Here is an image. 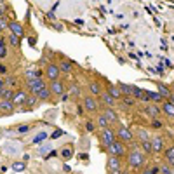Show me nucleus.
Here are the masks:
<instances>
[{"label": "nucleus", "instance_id": "obj_1", "mask_svg": "<svg viewBox=\"0 0 174 174\" xmlns=\"http://www.w3.org/2000/svg\"><path fill=\"white\" fill-rule=\"evenodd\" d=\"M143 162H144V157L139 150H133V152L129 153V164L133 165V167H141Z\"/></svg>", "mask_w": 174, "mask_h": 174}, {"label": "nucleus", "instance_id": "obj_2", "mask_svg": "<svg viewBox=\"0 0 174 174\" xmlns=\"http://www.w3.org/2000/svg\"><path fill=\"white\" fill-rule=\"evenodd\" d=\"M108 152H110L112 155H115V157H124V155H125V146L115 139V141L108 146Z\"/></svg>", "mask_w": 174, "mask_h": 174}, {"label": "nucleus", "instance_id": "obj_3", "mask_svg": "<svg viewBox=\"0 0 174 174\" xmlns=\"http://www.w3.org/2000/svg\"><path fill=\"white\" fill-rule=\"evenodd\" d=\"M115 141V133H113L112 129H108V127H104L103 129V133H101V143L108 148L110 144Z\"/></svg>", "mask_w": 174, "mask_h": 174}, {"label": "nucleus", "instance_id": "obj_4", "mask_svg": "<svg viewBox=\"0 0 174 174\" xmlns=\"http://www.w3.org/2000/svg\"><path fill=\"white\" fill-rule=\"evenodd\" d=\"M28 87H30V91L31 92H37L40 91V89H44L45 87V84H44V80H42L40 77H37V78H31V80H28V84H26Z\"/></svg>", "mask_w": 174, "mask_h": 174}, {"label": "nucleus", "instance_id": "obj_5", "mask_svg": "<svg viewBox=\"0 0 174 174\" xmlns=\"http://www.w3.org/2000/svg\"><path fill=\"white\" fill-rule=\"evenodd\" d=\"M108 171L110 173H120V160H118V157H115L112 155L110 158H108Z\"/></svg>", "mask_w": 174, "mask_h": 174}, {"label": "nucleus", "instance_id": "obj_6", "mask_svg": "<svg viewBox=\"0 0 174 174\" xmlns=\"http://www.w3.org/2000/svg\"><path fill=\"white\" fill-rule=\"evenodd\" d=\"M49 89H51L52 94H63V92H64V85H63V82L59 78H56V80H51Z\"/></svg>", "mask_w": 174, "mask_h": 174}, {"label": "nucleus", "instance_id": "obj_7", "mask_svg": "<svg viewBox=\"0 0 174 174\" xmlns=\"http://www.w3.org/2000/svg\"><path fill=\"white\" fill-rule=\"evenodd\" d=\"M150 143H152V152L158 153V152H162V148H164V138L155 136L153 139H150Z\"/></svg>", "mask_w": 174, "mask_h": 174}, {"label": "nucleus", "instance_id": "obj_8", "mask_svg": "<svg viewBox=\"0 0 174 174\" xmlns=\"http://www.w3.org/2000/svg\"><path fill=\"white\" fill-rule=\"evenodd\" d=\"M117 136H118V139H122V141H125V143L134 139L133 133H131L129 129H125V127H120V129H118V133H117Z\"/></svg>", "mask_w": 174, "mask_h": 174}, {"label": "nucleus", "instance_id": "obj_9", "mask_svg": "<svg viewBox=\"0 0 174 174\" xmlns=\"http://www.w3.org/2000/svg\"><path fill=\"white\" fill-rule=\"evenodd\" d=\"M45 73H47V77H49L51 80H56V78L59 77V66H56V64H47Z\"/></svg>", "mask_w": 174, "mask_h": 174}, {"label": "nucleus", "instance_id": "obj_10", "mask_svg": "<svg viewBox=\"0 0 174 174\" xmlns=\"http://www.w3.org/2000/svg\"><path fill=\"white\" fill-rule=\"evenodd\" d=\"M84 104H85V108H87L89 112H96V110H98V103H96V99L91 98V96L84 99Z\"/></svg>", "mask_w": 174, "mask_h": 174}, {"label": "nucleus", "instance_id": "obj_11", "mask_svg": "<svg viewBox=\"0 0 174 174\" xmlns=\"http://www.w3.org/2000/svg\"><path fill=\"white\" fill-rule=\"evenodd\" d=\"M73 153H75V150H73V146H70V144L63 146V148H61V152H59V155H61L63 158H72Z\"/></svg>", "mask_w": 174, "mask_h": 174}, {"label": "nucleus", "instance_id": "obj_12", "mask_svg": "<svg viewBox=\"0 0 174 174\" xmlns=\"http://www.w3.org/2000/svg\"><path fill=\"white\" fill-rule=\"evenodd\" d=\"M24 99H26V94H24L23 91L16 92V94L12 96V103H14V106H18V104H23V103H24Z\"/></svg>", "mask_w": 174, "mask_h": 174}, {"label": "nucleus", "instance_id": "obj_13", "mask_svg": "<svg viewBox=\"0 0 174 174\" xmlns=\"http://www.w3.org/2000/svg\"><path fill=\"white\" fill-rule=\"evenodd\" d=\"M0 110H2V112L14 110V103H12V99H0Z\"/></svg>", "mask_w": 174, "mask_h": 174}, {"label": "nucleus", "instance_id": "obj_14", "mask_svg": "<svg viewBox=\"0 0 174 174\" xmlns=\"http://www.w3.org/2000/svg\"><path fill=\"white\" fill-rule=\"evenodd\" d=\"M108 94L112 96L113 99H118V98H122V91L118 89V87H115V85H108Z\"/></svg>", "mask_w": 174, "mask_h": 174}, {"label": "nucleus", "instance_id": "obj_15", "mask_svg": "<svg viewBox=\"0 0 174 174\" xmlns=\"http://www.w3.org/2000/svg\"><path fill=\"white\" fill-rule=\"evenodd\" d=\"M162 110H164V113L167 115V117H173V115H174V104H173V101H171V99H169V101H165L164 106H162Z\"/></svg>", "mask_w": 174, "mask_h": 174}, {"label": "nucleus", "instance_id": "obj_16", "mask_svg": "<svg viewBox=\"0 0 174 174\" xmlns=\"http://www.w3.org/2000/svg\"><path fill=\"white\" fill-rule=\"evenodd\" d=\"M144 112H146V115H148V117L155 118V117H158L160 110H158V108H157L155 104H150V106H146V108H144Z\"/></svg>", "mask_w": 174, "mask_h": 174}, {"label": "nucleus", "instance_id": "obj_17", "mask_svg": "<svg viewBox=\"0 0 174 174\" xmlns=\"http://www.w3.org/2000/svg\"><path fill=\"white\" fill-rule=\"evenodd\" d=\"M157 87H158V94H160L162 98H169V99H171V91L165 87L164 84H157ZM171 101H173V99H171Z\"/></svg>", "mask_w": 174, "mask_h": 174}, {"label": "nucleus", "instance_id": "obj_18", "mask_svg": "<svg viewBox=\"0 0 174 174\" xmlns=\"http://www.w3.org/2000/svg\"><path fill=\"white\" fill-rule=\"evenodd\" d=\"M9 28H10V31H12L14 35H18V37H21V35H23V26H21L19 23H10Z\"/></svg>", "mask_w": 174, "mask_h": 174}, {"label": "nucleus", "instance_id": "obj_19", "mask_svg": "<svg viewBox=\"0 0 174 174\" xmlns=\"http://www.w3.org/2000/svg\"><path fill=\"white\" fill-rule=\"evenodd\" d=\"M104 117H106V120H108V122H117V113L112 110V106H108V108H106Z\"/></svg>", "mask_w": 174, "mask_h": 174}, {"label": "nucleus", "instance_id": "obj_20", "mask_svg": "<svg viewBox=\"0 0 174 174\" xmlns=\"http://www.w3.org/2000/svg\"><path fill=\"white\" fill-rule=\"evenodd\" d=\"M144 99H152V101H160L162 99V96L158 94V92H152V91H144Z\"/></svg>", "mask_w": 174, "mask_h": 174}, {"label": "nucleus", "instance_id": "obj_21", "mask_svg": "<svg viewBox=\"0 0 174 174\" xmlns=\"http://www.w3.org/2000/svg\"><path fill=\"white\" fill-rule=\"evenodd\" d=\"M99 96H101L103 103H104L106 106H113V104H115V99H113V98L110 96V94H108V92H104V94H99Z\"/></svg>", "mask_w": 174, "mask_h": 174}, {"label": "nucleus", "instance_id": "obj_22", "mask_svg": "<svg viewBox=\"0 0 174 174\" xmlns=\"http://www.w3.org/2000/svg\"><path fill=\"white\" fill-rule=\"evenodd\" d=\"M51 89H47V87H44V89H40V91L37 92V96H39V98H42V99H49V98H51Z\"/></svg>", "mask_w": 174, "mask_h": 174}, {"label": "nucleus", "instance_id": "obj_23", "mask_svg": "<svg viewBox=\"0 0 174 174\" xmlns=\"http://www.w3.org/2000/svg\"><path fill=\"white\" fill-rule=\"evenodd\" d=\"M72 63H68V61H63L61 64H59V72H64V73H70L72 72Z\"/></svg>", "mask_w": 174, "mask_h": 174}, {"label": "nucleus", "instance_id": "obj_24", "mask_svg": "<svg viewBox=\"0 0 174 174\" xmlns=\"http://www.w3.org/2000/svg\"><path fill=\"white\" fill-rule=\"evenodd\" d=\"M12 96L14 94H12L10 89H2L0 91V99H12Z\"/></svg>", "mask_w": 174, "mask_h": 174}, {"label": "nucleus", "instance_id": "obj_25", "mask_svg": "<svg viewBox=\"0 0 174 174\" xmlns=\"http://www.w3.org/2000/svg\"><path fill=\"white\" fill-rule=\"evenodd\" d=\"M89 89H91L92 94H98V96L101 94V87H99V84L98 82H91L89 84Z\"/></svg>", "mask_w": 174, "mask_h": 174}, {"label": "nucleus", "instance_id": "obj_26", "mask_svg": "<svg viewBox=\"0 0 174 174\" xmlns=\"http://www.w3.org/2000/svg\"><path fill=\"white\" fill-rule=\"evenodd\" d=\"M165 158L169 160V164H171V165L174 164V148H173V146H171V148L165 152Z\"/></svg>", "mask_w": 174, "mask_h": 174}, {"label": "nucleus", "instance_id": "obj_27", "mask_svg": "<svg viewBox=\"0 0 174 174\" xmlns=\"http://www.w3.org/2000/svg\"><path fill=\"white\" fill-rule=\"evenodd\" d=\"M141 146H143V150L146 153H152V143H150V139H143L141 141Z\"/></svg>", "mask_w": 174, "mask_h": 174}, {"label": "nucleus", "instance_id": "obj_28", "mask_svg": "<svg viewBox=\"0 0 174 174\" xmlns=\"http://www.w3.org/2000/svg\"><path fill=\"white\" fill-rule=\"evenodd\" d=\"M98 125H99L101 129H104V127H108V125H110V122H108V120H106V117L103 115V117H98Z\"/></svg>", "mask_w": 174, "mask_h": 174}, {"label": "nucleus", "instance_id": "obj_29", "mask_svg": "<svg viewBox=\"0 0 174 174\" xmlns=\"http://www.w3.org/2000/svg\"><path fill=\"white\" fill-rule=\"evenodd\" d=\"M24 167H26L24 162H14V164H12V169H14V171H18V173H23V171H24Z\"/></svg>", "mask_w": 174, "mask_h": 174}, {"label": "nucleus", "instance_id": "obj_30", "mask_svg": "<svg viewBox=\"0 0 174 174\" xmlns=\"http://www.w3.org/2000/svg\"><path fill=\"white\" fill-rule=\"evenodd\" d=\"M9 44H10V45H14V47H16V45H19V37H18V35H14V33H10V35H9Z\"/></svg>", "mask_w": 174, "mask_h": 174}, {"label": "nucleus", "instance_id": "obj_31", "mask_svg": "<svg viewBox=\"0 0 174 174\" xmlns=\"http://www.w3.org/2000/svg\"><path fill=\"white\" fill-rule=\"evenodd\" d=\"M118 89H120L122 92H125V94H133V87H131V85H127V84H120V85H118Z\"/></svg>", "mask_w": 174, "mask_h": 174}, {"label": "nucleus", "instance_id": "obj_32", "mask_svg": "<svg viewBox=\"0 0 174 174\" xmlns=\"http://www.w3.org/2000/svg\"><path fill=\"white\" fill-rule=\"evenodd\" d=\"M45 138H47V133H40V134H37V136H35V139H33V143H42V141H44V139H45Z\"/></svg>", "mask_w": 174, "mask_h": 174}, {"label": "nucleus", "instance_id": "obj_33", "mask_svg": "<svg viewBox=\"0 0 174 174\" xmlns=\"http://www.w3.org/2000/svg\"><path fill=\"white\" fill-rule=\"evenodd\" d=\"M70 94H73V96H78V94H80V89H78V85H75V84H70Z\"/></svg>", "mask_w": 174, "mask_h": 174}, {"label": "nucleus", "instance_id": "obj_34", "mask_svg": "<svg viewBox=\"0 0 174 174\" xmlns=\"http://www.w3.org/2000/svg\"><path fill=\"white\" fill-rule=\"evenodd\" d=\"M133 94L136 96V98H139V99H143L144 96V91H141V89H138V87H133Z\"/></svg>", "mask_w": 174, "mask_h": 174}, {"label": "nucleus", "instance_id": "obj_35", "mask_svg": "<svg viewBox=\"0 0 174 174\" xmlns=\"http://www.w3.org/2000/svg\"><path fill=\"white\" fill-rule=\"evenodd\" d=\"M138 138H139L141 141H143V139H150V138H148V133H146L144 129H139V131H138Z\"/></svg>", "mask_w": 174, "mask_h": 174}, {"label": "nucleus", "instance_id": "obj_36", "mask_svg": "<svg viewBox=\"0 0 174 174\" xmlns=\"http://www.w3.org/2000/svg\"><path fill=\"white\" fill-rule=\"evenodd\" d=\"M152 125H153V129H160L164 124H162L160 120H158V118H157V117H155V118H152Z\"/></svg>", "mask_w": 174, "mask_h": 174}, {"label": "nucleus", "instance_id": "obj_37", "mask_svg": "<svg viewBox=\"0 0 174 174\" xmlns=\"http://www.w3.org/2000/svg\"><path fill=\"white\" fill-rule=\"evenodd\" d=\"M35 103H37V98H28V96H26V99H24V103H23V104H28V106H33Z\"/></svg>", "mask_w": 174, "mask_h": 174}, {"label": "nucleus", "instance_id": "obj_38", "mask_svg": "<svg viewBox=\"0 0 174 174\" xmlns=\"http://www.w3.org/2000/svg\"><path fill=\"white\" fill-rule=\"evenodd\" d=\"M7 52H5V47H4V42L0 40V58H5Z\"/></svg>", "mask_w": 174, "mask_h": 174}, {"label": "nucleus", "instance_id": "obj_39", "mask_svg": "<svg viewBox=\"0 0 174 174\" xmlns=\"http://www.w3.org/2000/svg\"><path fill=\"white\" fill-rule=\"evenodd\" d=\"M143 173H146V174H155V173H158V167H150V169H144Z\"/></svg>", "mask_w": 174, "mask_h": 174}, {"label": "nucleus", "instance_id": "obj_40", "mask_svg": "<svg viewBox=\"0 0 174 174\" xmlns=\"http://www.w3.org/2000/svg\"><path fill=\"white\" fill-rule=\"evenodd\" d=\"M158 173H164V174H171V173H173V169H171V167H160V169H158Z\"/></svg>", "mask_w": 174, "mask_h": 174}, {"label": "nucleus", "instance_id": "obj_41", "mask_svg": "<svg viewBox=\"0 0 174 174\" xmlns=\"http://www.w3.org/2000/svg\"><path fill=\"white\" fill-rule=\"evenodd\" d=\"M5 84H7V85H16V78H14V77H9V78H7V80H5Z\"/></svg>", "mask_w": 174, "mask_h": 174}, {"label": "nucleus", "instance_id": "obj_42", "mask_svg": "<svg viewBox=\"0 0 174 174\" xmlns=\"http://www.w3.org/2000/svg\"><path fill=\"white\" fill-rule=\"evenodd\" d=\"M94 129H96V125H94L92 122H87V131H89V133H92Z\"/></svg>", "mask_w": 174, "mask_h": 174}, {"label": "nucleus", "instance_id": "obj_43", "mask_svg": "<svg viewBox=\"0 0 174 174\" xmlns=\"http://www.w3.org/2000/svg\"><path fill=\"white\" fill-rule=\"evenodd\" d=\"M18 131H19V133H26V131H30V125H21Z\"/></svg>", "mask_w": 174, "mask_h": 174}, {"label": "nucleus", "instance_id": "obj_44", "mask_svg": "<svg viewBox=\"0 0 174 174\" xmlns=\"http://www.w3.org/2000/svg\"><path fill=\"white\" fill-rule=\"evenodd\" d=\"M5 26H7V23H5V21H4L2 18H0V30H4Z\"/></svg>", "mask_w": 174, "mask_h": 174}, {"label": "nucleus", "instance_id": "obj_45", "mask_svg": "<svg viewBox=\"0 0 174 174\" xmlns=\"http://www.w3.org/2000/svg\"><path fill=\"white\" fill-rule=\"evenodd\" d=\"M0 73L4 75V73H7V66H4V64H0Z\"/></svg>", "mask_w": 174, "mask_h": 174}, {"label": "nucleus", "instance_id": "obj_46", "mask_svg": "<svg viewBox=\"0 0 174 174\" xmlns=\"http://www.w3.org/2000/svg\"><path fill=\"white\" fill-rule=\"evenodd\" d=\"M61 131H56V133H54V134H52V138H54V139H56V138H59V136H61Z\"/></svg>", "mask_w": 174, "mask_h": 174}, {"label": "nucleus", "instance_id": "obj_47", "mask_svg": "<svg viewBox=\"0 0 174 174\" xmlns=\"http://www.w3.org/2000/svg\"><path fill=\"white\" fill-rule=\"evenodd\" d=\"M45 152H49V146H44V148H40V153H45Z\"/></svg>", "mask_w": 174, "mask_h": 174}, {"label": "nucleus", "instance_id": "obj_48", "mask_svg": "<svg viewBox=\"0 0 174 174\" xmlns=\"http://www.w3.org/2000/svg\"><path fill=\"white\" fill-rule=\"evenodd\" d=\"M4 85H5V82H4V80H2V78H0V91H2V89H4Z\"/></svg>", "mask_w": 174, "mask_h": 174}]
</instances>
